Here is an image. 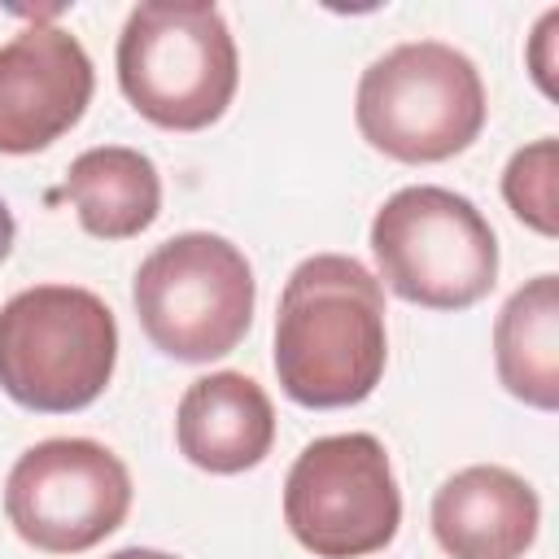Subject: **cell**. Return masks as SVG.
<instances>
[{"label":"cell","instance_id":"cell-9","mask_svg":"<svg viewBox=\"0 0 559 559\" xmlns=\"http://www.w3.org/2000/svg\"><path fill=\"white\" fill-rule=\"evenodd\" d=\"M92 57L66 26L31 22L0 44V153H39L92 105Z\"/></svg>","mask_w":559,"mask_h":559},{"label":"cell","instance_id":"cell-12","mask_svg":"<svg viewBox=\"0 0 559 559\" xmlns=\"http://www.w3.org/2000/svg\"><path fill=\"white\" fill-rule=\"evenodd\" d=\"M57 197L74 201L79 223L96 240H131L162 214V175L148 153L100 144L70 162Z\"/></svg>","mask_w":559,"mask_h":559},{"label":"cell","instance_id":"cell-2","mask_svg":"<svg viewBox=\"0 0 559 559\" xmlns=\"http://www.w3.org/2000/svg\"><path fill=\"white\" fill-rule=\"evenodd\" d=\"M114 61L131 109L166 131H205L227 114L240 83L236 39L214 4H135Z\"/></svg>","mask_w":559,"mask_h":559},{"label":"cell","instance_id":"cell-10","mask_svg":"<svg viewBox=\"0 0 559 559\" xmlns=\"http://www.w3.org/2000/svg\"><path fill=\"white\" fill-rule=\"evenodd\" d=\"M537 524V489L498 463H472L432 493V537L450 559H520Z\"/></svg>","mask_w":559,"mask_h":559},{"label":"cell","instance_id":"cell-17","mask_svg":"<svg viewBox=\"0 0 559 559\" xmlns=\"http://www.w3.org/2000/svg\"><path fill=\"white\" fill-rule=\"evenodd\" d=\"M105 559H175V555L148 550V546H127V550H114V555H105Z\"/></svg>","mask_w":559,"mask_h":559},{"label":"cell","instance_id":"cell-3","mask_svg":"<svg viewBox=\"0 0 559 559\" xmlns=\"http://www.w3.org/2000/svg\"><path fill=\"white\" fill-rule=\"evenodd\" d=\"M114 310L79 284H35L0 306V389L39 415L92 406L114 380Z\"/></svg>","mask_w":559,"mask_h":559},{"label":"cell","instance_id":"cell-14","mask_svg":"<svg viewBox=\"0 0 559 559\" xmlns=\"http://www.w3.org/2000/svg\"><path fill=\"white\" fill-rule=\"evenodd\" d=\"M555 183H559V144H555V135L533 140L502 170V197H507L511 214L524 227H533L537 236H555L559 231Z\"/></svg>","mask_w":559,"mask_h":559},{"label":"cell","instance_id":"cell-15","mask_svg":"<svg viewBox=\"0 0 559 559\" xmlns=\"http://www.w3.org/2000/svg\"><path fill=\"white\" fill-rule=\"evenodd\" d=\"M559 26V9H550L546 17H542V26H537V35H533V48H528V61H533V79H537V87L546 92V96H555V87H550V44H555V31Z\"/></svg>","mask_w":559,"mask_h":559},{"label":"cell","instance_id":"cell-5","mask_svg":"<svg viewBox=\"0 0 559 559\" xmlns=\"http://www.w3.org/2000/svg\"><path fill=\"white\" fill-rule=\"evenodd\" d=\"M144 336L175 362H210L231 354L253 323V266L214 231L162 240L131 280Z\"/></svg>","mask_w":559,"mask_h":559},{"label":"cell","instance_id":"cell-13","mask_svg":"<svg viewBox=\"0 0 559 559\" xmlns=\"http://www.w3.org/2000/svg\"><path fill=\"white\" fill-rule=\"evenodd\" d=\"M493 367L524 406H559V275L542 271L507 297L493 323Z\"/></svg>","mask_w":559,"mask_h":559},{"label":"cell","instance_id":"cell-7","mask_svg":"<svg viewBox=\"0 0 559 559\" xmlns=\"http://www.w3.org/2000/svg\"><path fill=\"white\" fill-rule=\"evenodd\" d=\"M284 524L319 559L384 550L402 524V493L384 445L371 432L310 441L284 480Z\"/></svg>","mask_w":559,"mask_h":559},{"label":"cell","instance_id":"cell-4","mask_svg":"<svg viewBox=\"0 0 559 559\" xmlns=\"http://www.w3.org/2000/svg\"><path fill=\"white\" fill-rule=\"evenodd\" d=\"M485 83L467 52L445 39H406L376 57L354 96L362 140L406 166L445 162L485 127Z\"/></svg>","mask_w":559,"mask_h":559},{"label":"cell","instance_id":"cell-8","mask_svg":"<svg viewBox=\"0 0 559 559\" xmlns=\"http://www.w3.org/2000/svg\"><path fill=\"white\" fill-rule=\"evenodd\" d=\"M131 511L127 463L92 437H48L17 454L4 480L13 533L44 555H83Z\"/></svg>","mask_w":559,"mask_h":559},{"label":"cell","instance_id":"cell-6","mask_svg":"<svg viewBox=\"0 0 559 559\" xmlns=\"http://www.w3.org/2000/svg\"><path fill=\"white\" fill-rule=\"evenodd\" d=\"M380 280L411 306L467 310L498 284V236L489 218L450 188L415 183L371 218Z\"/></svg>","mask_w":559,"mask_h":559},{"label":"cell","instance_id":"cell-16","mask_svg":"<svg viewBox=\"0 0 559 559\" xmlns=\"http://www.w3.org/2000/svg\"><path fill=\"white\" fill-rule=\"evenodd\" d=\"M13 240H17V223H13V214H9V205L0 197V262L13 253Z\"/></svg>","mask_w":559,"mask_h":559},{"label":"cell","instance_id":"cell-1","mask_svg":"<svg viewBox=\"0 0 559 559\" xmlns=\"http://www.w3.org/2000/svg\"><path fill=\"white\" fill-rule=\"evenodd\" d=\"M384 362L389 332L380 280L345 253L297 262L275 310L280 389L310 411L358 406L376 393Z\"/></svg>","mask_w":559,"mask_h":559},{"label":"cell","instance_id":"cell-11","mask_svg":"<svg viewBox=\"0 0 559 559\" xmlns=\"http://www.w3.org/2000/svg\"><path fill=\"white\" fill-rule=\"evenodd\" d=\"M179 454L210 472L236 476L258 467L275 445V406L245 371H210L192 380L175 411Z\"/></svg>","mask_w":559,"mask_h":559}]
</instances>
